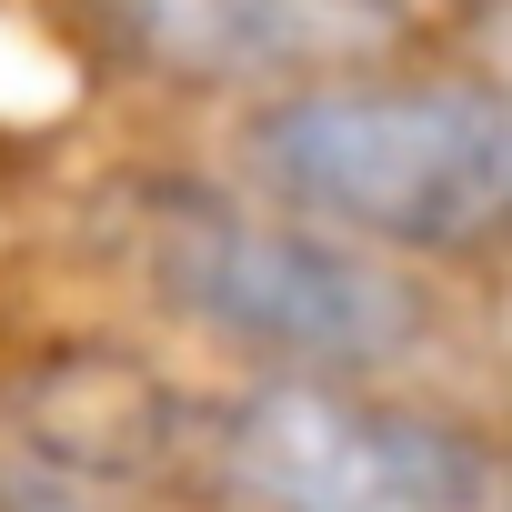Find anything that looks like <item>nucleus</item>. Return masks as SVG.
<instances>
[{
    "label": "nucleus",
    "mask_w": 512,
    "mask_h": 512,
    "mask_svg": "<svg viewBox=\"0 0 512 512\" xmlns=\"http://www.w3.org/2000/svg\"><path fill=\"white\" fill-rule=\"evenodd\" d=\"M0 512H151V502L121 472H91V462L21 442V452H0Z\"/></svg>",
    "instance_id": "nucleus-5"
},
{
    "label": "nucleus",
    "mask_w": 512,
    "mask_h": 512,
    "mask_svg": "<svg viewBox=\"0 0 512 512\" xmlns=\"http://www.w3.org/2000/svg\"><path fill=\"white\" fill-rule=\"evenodd\" d=\"M502 512H512V492H502Z\"/></svg>",
    "instance_id": "nucleus-6"
},
{
    "label": "nucleus",
    "mask_w": 512,
    "mask_h": 512,
    "mask_svg": "<svg viewBox=\"0 0 512 512\" xmlns=\"http://www.w3.org/2000/svg\"><path fill=\"white\" fill-rule=\"evenodd\" d=\"M262 201L332 221L392 262L512 251V81L502 71H352L241 121Z\"/></svg>",
    "instance_id": "nucleus-1"
},
{
    "label": "nucleus",
    "mask_w": 512,
    "mask_h": 512,
    "mask_svg": "<svg viewBox=\"0 0 512 512\" xmlns=\"http://www.w3.org/2000/svg\"><path fill=\"white\" fill-rule=\"evenodd\" d=\"M201 462L241 512H502V452L382 382L251 372L201 412Z\"/></svg>",
    "instance_id": "nucleus-3"
},
{
    "label": "nucleus",
    "mask_w": 512,
    "mask_h": 512,
    "mask_svg": "<svg viewBox=\"0 0 512 512\" xmlns=\"http://www.w3.org/2000/svg\"><path fill=\"white\" fill-rule=\"evenodd\" d=\"M141 282L201 342L292 382H392L432 342V292L412 282V262L282 201H221V191L151 201Z\"/></svg>",
    "instance_id": "nucleus-2"
},
{
    "label": "nucleus",
    "mask_w": 512,
    "mask_h": 512,
    "mask_svg": "<svg viewBox=\"0 0 512 512\" xmlns=\"http://www.w3.org/2000/svg\"><path fill=\"white\" fill-rule=\"evenodd\" d=\"M101 61L181 101H282L312 81L392 71L422 41V0H71Z\"/></svg>",
    "instance_id": "nucleus-4"
}]
</instances>
